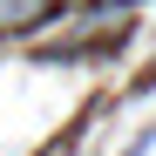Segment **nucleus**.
Wrapping results in <instances>:
<instances>
[{
	"label": "nucleus",
	"instance_id": "obj_1",
	"mask_svg": "<svg viewBox=\"0 0 156 156\" xmlns=\"http://www.w3.org/2000/svg\"><path fill=\"white\" fill-rule=\"evenodd\" d=\"M122 0H109V7H82V14H61V27H48L41 41L55 48H82V41H102V34H122Z\"/></svg>",
	"mask_w": 156,
	"mask_h": 156
},
{
	"label": "nucleus",
	"instance_id": "obj_2",
	"mask_svg": "<svg viewBox=\"0 0 156 156\" xmlns=\"http://www.w3.org/2000/svg\"><path fill=\"white\" fill-rule=\"evenodd\" d=\"M48 7H55V0H0V34H27V27H41Z\"/></svg>",
	"mask_w": 156,
	"mask_h": 156
}]
</instances>
